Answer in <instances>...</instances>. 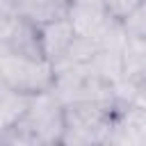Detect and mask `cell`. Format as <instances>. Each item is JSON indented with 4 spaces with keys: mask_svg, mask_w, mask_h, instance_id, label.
I'll return each instance as SVG.
<instances>
[{
    "mask_svg": "<svg viewBox=\"0 0 146 146\" xmlns=\"http://www.w3.org/2000/svg\"><path fill=\"white\" fill-rule=\"evenodd\" d=\"M121 112L116 103L64 105V135L59 146H103Z\"/></svg>",
    "mask_w": 146,
    "mask_h": 146,
    "instance_id": "6da1fadb",
    "label": "cell"
},
{
    "mask_svg": "<svg viewBox=\"0 0 146 146\" xmlns=\"http://www.w3.org/2000/svg\"><path fill=\"white\" fill-rule=\"evenodd\" d=\"M55 68L46 59H32L14 52H0V89L34 98L52 91Z\"/></svg>",
    "mask_w": 146,
    "mask_h": 146,
    "instance_id": "7a4b0ae2",
    "label": "cell"
},
{
    "mask_svg": "<svg viewBox=\"0 0 146 146\" xmlns=\"http://www.w3.org/2000/svg\"><path fill=\"white\" fill-rule=\"evenodd\" d=\"M11 132L23 135L39 146H59L64 135V105L52 91L34 96Z\"/></svg>",
    "mask_w": 146,
    "mask_h": 146,
    "instance_id": "3957f363",
    "label": "cell"
},
{
    "mask_svg": "<svg viewBox=\"0 0 146 146\" xmlns=\"http://www.w3.org/2000/svg\"><path fill=\"white\" fill-rule=\"evenodd\" d=\"M52 94L59 98L62 105L71 103H114L112 84H107L91 64L68 66L55 71V87Z\"/></svg>",
    "mask_w": 146,
    "mask_h": 146,
    "instance_id": "277c9868",
    "label": "cell"
},
{
    "mask_svg": "<svg viewBox=\"0 0 146 146\" xmlns=\"http://www.w3.org/2000/svg\"><path fill=\"white\" fill-rule=\"evenodd\" d=\"M75 36H84V39H98L114 25V21H110L105 2L100 0H91V2H68V14H66Z\"/></svg>",
    "mask_w": 146,
    "mask_h": 146,
    "instance_id": "5b68a950",
    "label": "cell"
},
{
    "mask_svg": "<svg viewBox=\"0 0 146 146\" xmlns=\"http://www.w3.org/2000/svg\"><path fill=\"white\" fill-rule=\"evenodd\" d=\"M75 39V32L68 23V18H62V21H55V23H48V25H41L39 27V43H41V55L46 62L55 64L64 57V52L71 48Z\"/></svg>",
    "mask_w": 146,
    "mask_h": 146,
    "instance_id": "8992f818",
    "label": "cell"
},
{
    "mask_svg": "<svg viewBox=\"0 0 146 146\" xmlns=\"http://www.w3.org/2000/svg\"><path fill=\"white\" fill-rule=\"evenodd\" d=\"M14 9L21 18L32 23L34 27H41V25L66 18L68 2H62V0H21V2H14Z\"/></svg>",
    "mask_w": 146,
    "mask_h": 146,
    "instance_id": "52a82bcc",
    "label": "cell"
},
{
    "mask_svg": "<svg viewBox=\"0 0 146 146\" xmlns=\"http://www.w3.org/2000/svg\"><path fill=\"white\" fill-rule=\"evenodd\" d=\"M121 80L130 84L146 82V41L125 34L121 46Z\"/></svg>",
    "mask_w": 146,
    "mask_h": 146,
    "instance_id": "ba28073f",
    "label": "cell"
},
{
    "mask_svg": "<svg viewBox=\"0 0 146 146\" xmlns=\"http://www.w3.org/2000/svg\"><path fill=\"white\" fill-rule=\"evenodd\" d=\"M30 100L32 98H27V96H21V94L0 89V135L11 132L16 128V123L23 119Z\"/></svg>",
    "mask_w": 146,
    "mask_h": 146,
    "instance_id": "9c48e42d",
    "label": "cell"
},
{
    "mask_svg": "<svg viewBox=\"0 0 146 146\" xmlns=\"http://www.w3.org/2000/svg\"><path fill=\"white\" fill-rule=\"evenodd\" d=\"M103 146H141L139 139H137V135L132 132V128H130L128 121L123 119V112H121V116L116 119V123L112 125V130H110V135L105 137Z\"/></svg>",
    "mask_w": 146,
    "mask_h": 146,
    "instance_id": "30bf717a",
    "label": "cell"
},
{
    "mask_svg": "<svg viewBox=\"0 0 146 146\" xmlns=\"http://www.w3.org/2000/svg\"><path fill=\"white\" fill-rule=\"evenodd\" d=\"M123 32L128 36H137V39L146 41V2H139L137 5V9L123 23Z\"/></svg>",
    "mask_w": 146,
    "mask_h": 146,
    "instance_id": "8fae6325",
    "label": "cell"
},
{
    "mask_svg": "<svg viewBox=\"0 0 146 146\" xmlns=\"http://www.w3.org/2000/svg\"><path fill=\"white\" fill-rule=\"evenodd\" d=\"M137 5H139V0H110V2H105V9H107L110 21L123 25L130 18V14L137 9Z\"/></svg>",
    "mask_w": 146,
    "mask_h": 146,
    "instance_id": "7c38bea8",
    "label": "cell"
},
{
    "mask_svg": "<svg viewBox=\"0 0 146 146\" xmlns=\"http://www.w3.org/2000/svg\"><path fill=\"white\" fill-rule=\"evenodd\" d=\"M123 119L128 121V125L132 128V132L137 135L139 144L146 146V110H123Z\"/></svg>",
    "mask_w": 146,
    "mask_h": 146,
    "instance_id": "4fadbf2b",
    "label": "cell"
},
{
    "mask_svg": "<svg viewBox=\"0 0 146 146\" xmlns=\"http://www.w3.org/2000/svg\"><path fill=\"white\" fill-rule=\"evenodd\" d=\"M128 107H132V110H146V82L144 84H135V91H132V98H130Z\"/></svg>",
    "mask_w": 146,
    "mask_h": 146,
    "instance_id": "5bb4252c",
    "label": "cell"
},
{
    "mask_svg": "<svg viewBox=\"0 0 146 146\" xmlns=\"http://www.w3.org/2000/svg\"><path fill=\"white\" fill-rule=\"evenodd\" d=\"M0 146H2V141H0Z\"/></svg>",
    "mask_w": 146,
    "mask_h": 146,
    "instance_id": "9a60e30c",
    "label": "cell"
}]
</instances>
